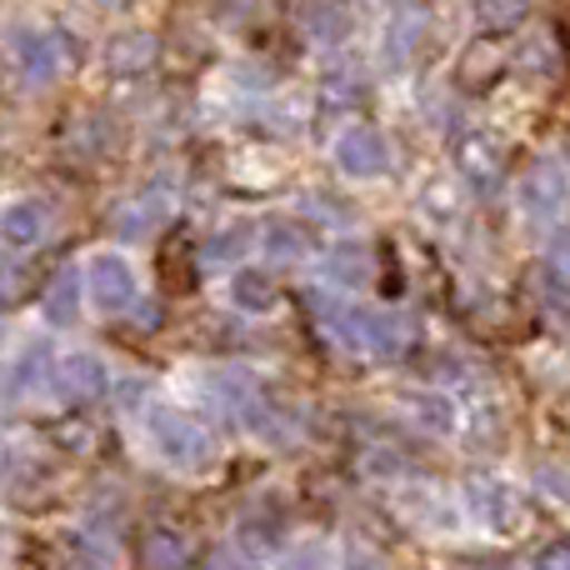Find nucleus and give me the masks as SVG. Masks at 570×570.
Returning <instances> with one entry per match:
<instances>
[{"label": "nucleus", "instance_id": "nucleus-12", "mask_svg": "<svg viewBox=\"0 0 570 570\" xmlns=\"http://www.w3.org/2000/svg\"><path fill=\"white\" fill-rule=\"evenodd\" d=\"M40 236H46V206H40V200H10V206L0 210V240H6V246L30 250Z\"/></svg>", "mask_w": 570, "mask_h": 570}, {"label": "nucleus", "instance_id": "nucleus-22", "mask_svg": "<svg viewBox=\"0 0 570 570\" xmlns=\"http://www.w3.org/2000/svg\"><path fill=\"white\" fill-rule=\"evenodd\" d=\"M246 230H230V236H210L206 240V261H236L240 250H246Z\"/></svg>", "mask_w": 570, "mask_h": 570}, {"label": "nucleus", "instance_id": "nucleus-5", "mask_svg": "<svg viewBox=\"0 0 570 570\" xmlns=\"http://www.w3.org/2000/svg\"><path fill=\"white\" fill-rule=\"evenodd\" d=\"M335 166L355 180H371V176H385L391 170V140L381 136L375 126H351L335 136Z\"/></svg>", "mask_w": 570, "mask_h": 570}, {"label": "nucleus", "instance_id": "nucleus-11", "mask_svg": "<svg viewBox=\"0 0 570 570\" xmlns=\"http://www.w3.org/2000/svg\"><path fill=\"white\" fill-rule=\"evenodd\" d=\"M276 301H281V285H276V276H271V271L240 266L236 276H230V305H236V311L261 315V311H271Z\"/></svg>", "mask_w": 570, "mask_h": 570}, {"label": "nucleus", "instance_id": "nucleus-29", "mask_svg": "<svg viewBox=\"0 0 570 570\" xmlns=\"http://www.w3.org/2000/svg\"><path fill=\"white\" fill-rule=\"evenodd\" d=\"M0 345H6V321H0Z\"/></svg>", "mask_w": 570, "mask_h": 570}, {"label": "nucleus", "instance_id": "nucleus-25", "mask_svg": "<svg viewBox=\"0 0 570 570\" xmlns=\"http://www.w3.org/2000/svg\"><path fill=\"white\" fill-rule=\"evenodd\" d=\"M525 10V0H485V26H511Z\"/></svg>", "mask_w": 570, "mask_h": 570}, {"label": "nucleus", "instance_id": "nucleus-13", "mask_svg": "<svg viewBox=\"0 0 570 570\" xmlns=\"http://www.w3.org/2000/svg\"><path fill=\"white\" fill-rule=\"evenodd\" d=\"M80 291H86V276H80L76 266H60V276L50 281V291H46V321L50 325H70V321H76Z\"/></svg>", "mask_w": 570, "mask_h": 570}, {"label": "nucleus", "instance_id": "nucleus-6", "mask_svg": "<svg viewBox=\"0 0 570 570\" xmlns=\"http://www.w3.org/2000/svg\"><path fill=\"white\" fill-rule=\"evenodd\" d=\"M305 305H311V321H315V331L325 335L331 351L361 355V305L341 301V295H321V291L305 295Z\"/></svg>", "mask_w": 570, "mask_h": 570}, {"label": "nucleus", "instance_id": "nucleus-10", "mask_svg": "<svg viewBox=\"0 0 570 570\" xmlns=\"http://www.w3.org/2000/svg\"><path fill=\"white\" fill-rule=\"evenodd\" d=\"M371 271H375V256L361 240H341V246L321 261V276L331 285H341V291H361V285L371 281Z\"/></svg>", "mask_w": 570, "mask_h": 570}, {"label": "nucleus", "instance_id": "nucleus-24", "mask_svg": "<svg viewBox=\"0 0 570 570\" xmlns=\"http://www.w3.org/2000/svg\"><path fill=\"white\" fill-rule=\"evenodd\" d=\"M146 56H150V40H120V46H116V70L146 66Z\"/></svg>", "mask_w": 570, "mask_h": 570}, {"label": "nucleus", "instance_id": "nucleus-2", "mask_svg": "<svg viewBox=\"0 0 570 570\" xmlns=\"http://www.w3.org/2000/svg\"><path fill=\"white\" fill-rule=\"evenodd\" d=\"M10 56H16V70L26 86H50L60 80L70 66H76V46H70L60 30L50 26H20L10 30Z\"/></svg>", "mask_w": 570, "mask_h": 570}, {"label": "nucleus", "instance_id": "nucleus-4", "mask_svg": "<svg viewBox=\"0 0 570 570\" xmlns=\"http://www.w3.org/2000/svg\"><path fill=\"white\" fill-rule=\"evenodd\" d=\"M106 385H110L106 361L90 351H70L50 365V391H56V401H66V405L96 401V395H106Z\"/></svg>", "mask_w": 570, "mask_h": 570}, {"label": "nucleus", "instance_id": "nucleus-9", "mask_svg": "<svg viewBox=\"0 0 570 570\" xmlns=\"http://www.w3.org/2000/svg\"><path fill=\"white\" fill-rule=\"evenodd\" d=\"M425 36V10L421 6H405L391 16V26L381 30V66L385 70H405L415 56V46H421Z\"/></svg>", "mask_w": 570, "mask_h": 570}, {"label": "nucleus", "instance_id": "nucleus-3", "mask_svg": "<svg viewBox=\"0 0 570 570\" xmlns=\"http://www.w3.org/2000/svg\"><path fill=\"white\" fill-rule=\"evenodd\" d=\"M80 276H86V295L100 315L130 311V301H136V266H130L120 250H96Z\"/></svg>", "mask_w": 570, "mask_h": 570}, {"label": "nucleus", "instance_id": "nucleus-19", "mask_svg": "<svg viewBox=\"0 0 570 570\" xmlns=\"http://www.w3.org/2000/svg\"><path fill=\"white\" fill-rule=\"evenodd\" d=\"M461 170H465V180L471 186H495V160H491V150L481 146V140H465L461 146Z\"/></svg>", "mask_w": 570, "mask_h": 570}, {"label": "nucleus", "instance_id": "nucleus-18", "mask_svg": "<svg viewBox=\"0 0 570 570\" xmlns=\"http://www.w3.org/2000/svg\"><path fill=\"white\" fill-rule=\"evenodd\" d=\"M146 561H150V570H186V541L170 531H156L150 535Z\"/></svg>", "mask_w": 570, "mask_h": 570}, {"label": "nucleus", "instance_id": "nucleus-28", "mask_svg": "<svg viewBox=\"0 0 570 570\" xmlns=\"http://www.w3.org/2000/svg\"><path fill=\"white\" fill-rule=\"evenodd\" d=\"M96 6H126V0H96Z\"/></svg>", "mask_w": 570, "mask_h": 570}, {"label": "nucleus", "instance_id": "nucleus-26", "mask_svg": "<svg viewBox=\"0 0 570 570\" xmlns=\"http://www.w3.org/2000/svg\"><path fill=\"white\" fill-rule=\"evenodd\" d=\"M535 570H570V541L566 546H551V551L541 556V566Z\"/></svg>", "mask_w": 570, "mask_h": 570}, {"label": "nucleus", "instance_id": "nucleus-16", "mask_svg": "<svg viewBox=\"0 0 570 570\" xmlns=\"http://www.w3.org/2000/svg\"><path fill=\"white\" fill-rule=\"evenodd\" d=\"M301 20L315 40H341L345 30H351V10H345V0H305Z\"/></svg>", "mask_w": 570, "mask_h": 570}, {"label": "nucleus", "instance_id": "nucleus-23", "mask_svg": "<svg viewBox=\"0 0 570 570\" xmlns=\"http://www.w3.org/2000/svg\"><path fill=\"white\" fill-rule=\"evenodd\" d=\"M341 570H385V566H381V556H375L371 546L351 541V546L341 551Z\"/></svg>", "mask_w": 570, "mask_h": 570}, {"label": "nucleus", "instance_id": "nucleus-27", "mask_svg": "<svg viewBox=\"0 0 570 570\" xmlns=\"http://www.w3.org/2000/svg\"><path fill=\"white\" fill-rule=\"evenodd\" d=\"M206 570H250V561L240 551H220V556H210Z\"/></svg>", "mask_w": 570, "mask_h": 570}, {"label": "nucleus", "instance_id": "nucleus-8", "mask_svg": "<svg viewBox=\"0 0 570 570\" xmlns=\"http://www.w3.org/2000/svg\"><path fill=\"white\" fill-rule=\"evenodd\" d=\"M415 341V325L395 311H361V351L375 361H401Z\"/></svg>", "mask_w": 570, "mask_h": 570}, {"label": "nucleus", "instance_id": "nucleus-7", "mask_svg": "<svg viewBox=\"0 0 570 570\" xmlns=\"http://www.w3.org/2000/svg\"><path fill=\"white\" fill-rule=\"evenodd\" d=\"M566 200H570V176H566V166L556 156H546V160H535L531 170H525V180H521V206L531 210L535 220H556L566 210Z\"/></svg>", "mask_w": 570, "mask_h": 570}, {"label": "nucleus", "instance_id": "nucleus-1", "mask_svg": "<svg viewBox=\"0 0 570 570\" xmlns=\"http://www.w3.org/2000/svg\"><path fill=\"white\" fill-rule=\"evenodd\" d=\"M146 435H150V451H156L166 465L190 471V465L210 461V431L196 421V415L176 411V405H156V411L146 415Z\"/></svg>", "mask_w": 570, "mask_h": 570}, {"label": "nucleus", "instance_id": "nucleus-15", "mask_svg": "<svg viewBox=\"0 0 570 570\" xmlns=\"http://www.w3.org/2000/svg\"><path fill=\"white\" fill-rule=\"evenodd\" d=\"M261 250H266L271 261H301L305 250H311V236H305V226H295V220H266V226H261Z\"/></svg>", "mask_w": 570, "mask_h": 570}, {"label": "nucleus", "instance_id": "nucleus-14", "mask_svg": "<svg viewBox=\"0 0 570 570\" xmlns=\"http://www.w3.org/2000/svg\"><path fill=\"white\" fill-rule=\"evenodd\" d=\"M471 505H475V515H481L491 531H511V525H515V501H511V491H505V485L471 481Z\"/></svg>", "mask_w": 570, "mask_h": 570}, {"label": "nucleus", "instance_id": "nucleus-30", "mask_svg": "<svg viewBox=\"0 0 570 570\" xmlns=\"http://www.w3.org/2000/svg\"><path fill=\"white\" fill-rule=\"evenodd\" d=\"M0 546H6V531H0Z\"/></svg>", "mask_w": 570, "mask_h": 570}, {"label": "nucleus", "instance_id": "nucleus-21", "mask_svg": "<svg viewBox=\"0 0 570 570\" xmlns=\"http://www.w3.org/2000/svg\"><path fill=\"white\" fill-rule=\"evenodd\" d=\"M546 266H551V276L570 285V230H556L551 246H546Z\"/></svg>", "mask_w": 570, "mask_h": 570}, {"label": "nucleus", "instance_id": "nucleus-20", "mask_svg": "<svg viewBox=\"0 0 570 570\" xmlns=\"http://www.w3.org/2000/svg\"><path fill=\"white\" fill-rule=\"evenodd\" d=\"M276 570H331V551H325L321 541H305V546H295V551H285Z\"/></svg>", "mask_w": 570, "mask_h": 570}, {"label": "nucleus", "instance_id": "nucleus-17", "mask_svg": "<svg viewBox=\"0 0 570 570\" xmlns=\"http://www.w3.org/2000/svg\"><path fill=\"white\" fill-rule=\"evenodd\" d=\"M405 411H411V421L421 425V431H435V435H445L455 425V411H451V401H445V395H411V401H405Z\"/></svg>", "mask_w": 570, "mask_h": 570}]
</instances>
